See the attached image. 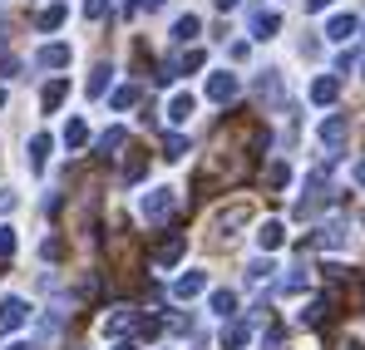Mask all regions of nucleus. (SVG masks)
Returning a JSON list of instances; mask_svg holds the SVG:
<instances>
[{"label":"nucleus","mask_w":365,"mask_h":350,"mask_svg":"<svg viewBox=\"0 0 365 350\" xmlns=\"http://www.w3.org/2000/svg\"><path fill=\"white\" fill-rule=\"evenodd\" d=\"M247 217H252V207H247V202L227 207V212H217V232H232V227H242Z\"/></svg>","instance_id":"obj_20"},{"label":"nucleus","mask_w":365,"mask_h":350,"mask_svg":"<svg viewBox=\"0 0 365 350\" xmlns=\"http://www.w3.org/2000/svg\"><path fill=\"white\" fill-rule=\"evenodd\" d=\"M356 30H361L356 15H331V20H326V40H331V45H346Z\"/></svg>","instance_id":"obj_8"},{"label":"nucleus","mask_w":365,"mask_h":350,"mask_svg":"<svg viewBox=\"0 0 365 350\" xmlns=\"http://www.w3.org/2000/svg\"><path fill=\"white\" fill-rule=\"evenodd\" d=\"M182 252H187V242H182V237H163V242L153 247V267H178Z\"/></svg>","instance_id":"obj_7"},{"label":"nucleus","mask_w":365,"mask_h":350,"mask_svg":"<svg viewBox=\"0 0 365 350\" xmlns=\"http://www.w3.org/2000/svg\"><path fill=\"white\" fill-rule=\"evenodd\" d=\"M282 242H287V222H277V217H267V222L257 227V247H262V252H277Z\"/></svg>","instance_id":"obj_10"},{"label":"nucleus","mask_w":365,"mask_h":350,"mask_svg":"<svg viewBox=\"0 0 365 350\" xmlns=\"http://www.w3.org/2000/svg\"><path fill=\"white\" fill-rule=\"evenodd\" d=\"M109 84H114V64H94V69H89V84H84V94H89V99H104V94H109Z\"/></svg>","instance_id":"obj_11"},{"label":"nucleus","mask_w":365,"mask_h":350,"mask_svg":"<svg viewBox=\"0 0 365 350\" xmlns=\"http://www.w3.org/2000/svg\"><path fill=\"white\" fill-rule=\"evenodd\" d=\"M25 321H30V306H25L20 296H5V301H0V341H5V336H15Z\"/></svg>","instance_id":"obj_4"},{"label":"nucleus","mask_w":365,"mask_h":350,"mask_svg":"<svg viewBox=\"0 0 365 350\" xmlns=\"http://www.w3.org/2000/svg\"><path fill=\"white\" fill-rule=\"evenodd\" d=\"M64 94H69V79H50V84L40 89V109H45V114H55V109L64 104Z\"/></svg>","instance_id":"obj_14"},{"label":"nucleus","mask_w":365,"mask_h":350,"mask_svg":"<svg viewBox=\"0 0 365 350\" xmlns=\"http://www.w3.org/2000/svg\"><path fill=\"white\" fill-rule=\"evenodd\" d=\"M197 30H202V20H197V15H182L178 25H173V40H178V45H192Z\"/></svg>","instance_id":"obj_23"},{"label":"nucleus","mask_w":365,"mask_h":350,"mask_svg":"<svg viewBox=\"0 0 365 350\" xmlns=\"http://www.w3.org/2000/svg\"><path fill=\"white\" fill-rule=\"evenodd\" d=\"M257 94H262L267 104H282V99H287V89H282V74H277V69H262V74H257Z\"/></svg>","instance_id":"obj_12"},{"label":"nucleus","mask_w":365,"mask_h":350,"mask_svg":"<svg viewBox=\"0 0 365 350\" xmlns=\"http://www.w3.org/2000/svg\"><path fill=\"white\" fill-rule=\"evenodd\" d=\"M292 182V163H272L267 168V187H287Z\"/></svg>","instance_id":"obj_28"},{"label":"nucleus","mask_w":365,"mask_h":350,"mask_svg":"<svg viewBox=\"0 0 365 350\" xmlns=\"http://www.w3.org/2000/svg\"><path fill=\"white\" fill-rule=\"evenodd\" d=\"M40 257H45V262H60V257H64V242H60V237H45V242H40Z\"/></svg>","instance_id":"obj_30"},{"label":"nucleus","mask_w":365,"mask_h":350,"mask_svg":"<svg viewBox=\"0 0 365 350\" xmlns=\"http://www.w3.org/2000/svg\"><path fill=\"white\" fill-rule=\"evenodd\" d=\"M133 321H138L133 311H119V316H109V321H104V331H109V336H123V331H133Z\"/></svg>","instance_id":"obj_27"},{"label":"nucleus","mask_w":365,"mask_h":350,"mask_svg":"<svg viewBox=\"0 0 365 350\" xmlns=\"http://www.w3.org/2000/svg\"><path fill=\"white\" fill-rule=\"evenodd\" d=\"M252 346V326L247 321H227L222 326V350H247Z\"/></svg>","instance_id":"obj_13"},{"label":"nucleus","mask_w":365,"mask_h":350,"mask_svg":"<svg viewBox=\"0 0 365 350\" xmlns=\"http://www.w3.org/2000/svg\"><path fill=\"white\" fill-rule=\"evenodd\" d=\"M84 138H89V123H84V118H69V123H64V143H69V148H84Z\"/></svg>","instance_id":"obj_25"},{"label":"nucleus","mask_w":365,"mask_h":350,"mask_svg":"<svg viewBox=\"0 0 365 350\" xmlns=\"http://www.w3.org/2000/svg\"><path fill=\"white\" fill-rule=\"evenodd\" d=\"M326 5H336V0H306V10H311V15H321Z\"/></svg>","instance_id":"obj_39"},{"label":"nucleus","mask_w":365,"mask_h":350,"mask_svg":"<svg viewBox=\"0 0 365 350\" xmlns=\"http://www.w3.org/2000/svg\"><path fill=\"white\" fill-rule=\"evenodd\" d=\"M207 306H212L217 316H232V311H237V292H212V296H207Z\"/></svg>","instance_id":"obj_26"},{"label":"nucleus","mask_w":365,"mask_h":350,"mask_svg":"<svg viewBox=\"0 0 365 350\" xmlns=\"http://www.w3.org/2000/svg\"><path fill=\"white\" fill-rule=\"evenodd\" d=\"M15 202H20V197H15L10 187H0V217H5V212H15Z\"/></svg>","instance_id":"obj_37"},{"label":"nucleus","mask_w":365,"mask_h":350,"mask_svg":"<svg viewBox=\"0 0 365 350\" xmlns=\"http://www.w3.org/2000/svg\"><path fill=\"white\" fill-rule=\"evenodd\" d=\"M109 15V0H84V20H104Z\"/></svg>","instance_id":"obj_34"},{"label":"nucleus","mask_w":365,"mask_h":350,"mask_svg":"<svg viewBox=\"0 0 365 350\" xmlns=\"http://www.w3.org/2000/svg\"><path fill=\"white\" fill-rule=\"evenodd\" d=\"M143 168H148L143 158H128V163H123V182H138V177H143Z\"/></svg>","instance_id":"obj_35"},{"label":"nucleus","mask_w":365,"mask_h":350,"mask_svg":"<svg viewBox=\"0 0 365 350\" xmlns=\"http://www.w3.org/2000/svg\"><path fill=\"white\" fill-rule=\"evenodd\" d=\"M316 247H346V222H331V227L321 222L316 227Z\"/></svg>","instance_id":"obj_21"},{"label":"nucleus","mask_w":365,"mask_h":350,"mask_svg":"<svg viewBox=\"0 0 365 350\" xmlns=\"http://www.w3.org/2000/svg\"><path fill=\"white\" fill-rule=\"evenodd\" d=\"M64 15H69V10H64L60 0H50V5L40 10V20H35V25H40V30H60V25H64Z\"/></svg>","instance_id":"obj_22"},{"label":"nucleus","mask_w":365,"mask_h":350,"mask_svg":"<svg viewBox=\"0 0 365 350\" xmlns=\"http://www.w3.org/2000/svg\"><path fill=\"white\" fill-rule=\"evenodd\" d=\"M40 64H45V69H64V64H69V59H74V50H69V45H40Z\"/></svg>","instance_id":"obj_17"},{"label":"nucleus","mask_w":365,"mask_h":350,"mask_svg":"<svg viewBox=\"0 0 365 350\" xmlns=\"http://www.w3.org/2000/svg\"><path fill=\"white\" fill-rule=\"evenodd\" d=\"M247 30H252V40H277V30H282V15L257 5V10L247 15Z\"/></svg>","instance_id":"obj_5"},{"label":"nucleus","mask_w":365,"mask_h":350,"mask_svg":"<svg viewBox=\"0 0 365 350\" xmlns=\"http://www.w3.org/2000/svg\"><path fill=\"white\" fill-rule=\"evenodd\" d=\"M133 331H138V336H158V331H163V321H158V316H138V321H133Z\"/></svg>","instance_id":"obj_33"},{"label":"nucleus","mask_w":365,"mask_h":350,"mask_svg":"<svg viewBox=\"0 0 365 350\" xmlns=\"http://www.w3.org/2000/svg\"><path fill=\"white\" fill-rule=\"evenodd\" d=\"M202 292H207V272H182L178 282H173L178 301H192V296H202Z\"/></svg>","instance_id":"obj_9"},{"label":"nucleus","mask_w":365,"mask_h":350,"mask_svg":"<svg viewBox=\"0 0 365 350\" xmlns=\"http://www.w3.org/2000/svg\"><path fill=\"white\" fill-rule=\"evenodd\" d=\"M50 153H55V138H50V133H35V138H30V168L45 173V158H50Z\"/></svg>","instance_id":"obj_15"},{"label":"nucleus","mask_w":365,"mask_h":350,"mask_svg":"<svg viewBox=\"0 0 365 350\" xmlns=\"http://www.w3.org/2000/svg\"><path fill=\"white\" fill-rule=\"evenodd\" d=\"M341 350H365V346H361V341H346V346H341Z\"/></svg>","instance_id":"obj_42"},{"label":"nucleus","mask_w":365,"mask_h":350,"mask_svg":"<svg viewBox=\"0 0 365 350\" xmlns=\"http://www.w3.org/2000/svg\"><path fill=\"white\" fill-rule=\"evenodd\" d=\"M5 350H30V346H25V341H15V346H5Z\"/></svg>","instance_id":"obj_44"},{"label":"nucleus","mask_w":365,"mask_h":350,"mask_svg":"<svg viewBox=\"0 0 365 350\" xmlns=\"http://www.w3.org/2000/svg\"><path fill=\"white\" fill-rule=\"evenodd\" d=\"M267 277H272V262H267V257H257V262L247 267V282H267Z\"/></svg>","instance_id":"obj_32"},{"label":"nucleus","mask_w":365,"mask_h":350,"mask_svg":"<svg viewBox=\"0 0 365 350\" xmlns=\"http://www.w3.org/2000/svg\"><path fill=\"white\" fill-rule=\"evenodd\" d=\"M0 109H5V89H0Z\"/></svg>","instance_id":"obj_45"},{"label":"nucleus","mask_w":365,"mask_h":350,"mask_svg":"<svg viewBox=\"0 0 365 350\" xmlns=\"http://www.w3.org/2000/svg\"><path fill=\"white\" fill-rule=\"evenodd\" d=\"M212 5H217L222 15H227V10H237V0H212Z\"/></svg>","instance_id":"obj_40"},{"label":"nucleus","mask_w":365,"mask_h":350,"mask_svg":"<svg viewBox=\"0 0 365 350\" xmlns=\"http://www.w3.org/2000/svg\"><path fill=\"white\" fill-rule=\"evenodd\" d=\"M15 247H20V237L10 222H0V257H15Z\"/></svg>","instance_id":"obj_29"},{"label":"nucleus","mask_w":365,"mask_h":350,"mask_svg":"<svg viewBox=\"0 0 365 350\" xmlns=\"http://www.w3.org/2000/svg\"><path fill=\"white\" fill-rule=\"evenodd\" d=\"M346 133H351V118L346 114H326L316 123V143H321L326 153H341V148H346Z\"/></svg>","instance_id":"obj_2"},{"label":"nucleus","mask_w":365,"mask_h":350,"mask_svg":"<svg viewBox=\"0 0 365 350\" xmlns=\"http://www.w3.org/2000/svg\"><path fill=\"white\" fill-rule=\"evenodd\" d=\"M336 99H341V79H336V74H316V79H311V104L331 109Z\"/></svg>","instance_id":"obj_6"},{"label":"nucleus","mask_w":365,"mask_h":350,"mask_svg":"<svg viewBox=\"0 0 365 350\" xmlns=\"http://www.w3.org/2000/svg\"><path fill=\"white\" fill-rule=\"evenodd\" d=\"M331 316H336V296L326 292V296H316V301H311V311H306V326H326Z\"/></svg>","instance_id":"obj_16"},{"label":"nucleus","mask_w":365,"mask_h":350,"mask_svg":"<svg viewBox=\"0 0 365 350\" xmlns=\"http://www.w3.org/2000/svg\"><path fill=\"white\" fill-rule=\"evenodd\" d=\"M138 212H143L148 222H168V217L178 212V192H173V187H148L143 202H138Z\"/></svg>","instance_id":"obj_1"},{"label":"nucleus","mask_w":365,"mask_h":350,"mask_svg":"<svg viewBox=\"0 0 365 350\" xmlns=\"http://www.w3.org/2000/svg\"><path fill=\"white\" fill-rule=\"evenodd\" d=\"M163 153H168V158H182V153H187V138H182V133H173V138L163 143Z\"/></svg>","instance_id":"obj_36"},{"label":"nucleus","mask_w":365,"mask_h":350,"mask_svg":"<svg viewBox=\"0 0 365 350\" xmlns=\"http://www.w3.org/2000/svg\"><path fill=\"white\" fill-rule=\"evenodd\" d=\"M242 94V79L232 74V69H217V74H207V99L212 104H232Z\"/></svg>","instance_id":"obj_3"},{"label":"nucleus","mask_w":365,"mask_h":350,"mask_svg":"<svg viewBox=\"0 0 365 350\" xmlns=\"http://www.w3.org/2000/svg\"><path fill=\"white\" fill-rule=\"evenodd\" d=\"M114 350H138V346H133V341H119V346H114Z\"/></svg>","instance_id":"obj_43"},{"label":"nucleus","mask_w":365,"mask_h":350,"mask_svg":"<svg viewBox=\"0 0 365 350\" xmlns=\"http://www.w3.org/2000/svg\"><path fill=\"white\" fill-rule=\"evenodd\" d=\"M282 292H306V267H292V277H287V282H282Z\"/></svg>","instance_id":"obj_31"},{"label":"nucleus","mask_w":365,"mask_h":350,"mask_svg":"<svg viewBox=\"0 0 365 350\" xmlns=\"http://www.w3.org/2000/svg\"><path fill=\"white\" fill-rule=\"evenodd\" d=\"M356 182H361V187H365V158H361V163H356Z\"/></svg>","instance_id":"obj_41"},{"label":"nucleus","mask_w":365,"mask_h":350,"mask_svg":"<svg viewBox=\"0 0 365 350\" xmlns=\"http://www.w3.org/2000/svg\"><path fill=\"white\" fill-rule=\"evenodd\" d=\"M192 109H197V99H192V94H173V99H168V123H187Z\"/></svg>","instance_id":"obj_18"},{"label":"nucleus","mask_w":365,"mask_h":350,"mask_svg":"<svg viewBox=\"0 0 365 350\" xmlns=\"http://www.w3.org/2000/svg\"><path fill=\"white\" fill-rule=\"evenodd\" d=\"M123 133H128L123 123H114V128H104V133H99V158H114V153H119V148H123Z\"/></svg>","instance_id":"obj_19"},{"label":"nucleus","mask_w":365,"mask_h":350,"mask_svg":"<svg viewBox=\"0 0 365 350\" xmlns=\"http://www.w3.org/2000/svg\"><path fill=\"white\" fill-rule=\"evenodd\" d=\"M15 74H20V64L15 59H0V79H15Z\"/></svg>","instance_id":"obj_38"},{"label":"nucleus","mask_w":365,"mask_h":350,"mask_svg":"<svg viewBox=\"0 0 365 350\" xmlns=\"http://www.w3.org/2000/svg\"><path fill=\"white\" fill-rule=\"evenodd\" d=\"M109 104H114V109H133V104H138V84H119V89H114V94H109Z\"/></svg>","instance_id":"obj_24"}]
</instances>
